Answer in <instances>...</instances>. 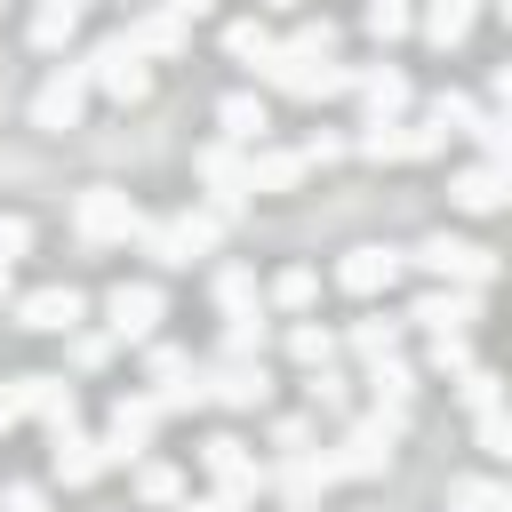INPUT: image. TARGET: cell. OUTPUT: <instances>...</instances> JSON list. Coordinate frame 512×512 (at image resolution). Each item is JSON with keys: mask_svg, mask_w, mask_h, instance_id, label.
<instances>
[{"mask_svg": "<svg viewBox=\"0 0 512 512\" xmlns=\"http://www.w3.org/2000/svg\"><path fill=\"white\" fill-rule=\"evenodd\" d=\"M304 400H312V416H336V424H344V416H352V376H344L336 360H328V368H304Z\"/></svg>", "mask_w": 512, "mask_h": 512, "instance_id": "603a6c76", "label": "cell"}, {"mask_svg": "<svg viewBox=\"0 0 512 512\" xmlns=\"http://www.w3.org/2000/svg\"><path fill=\"white\" fill-rule=\"evenodd\" d=\"M472 136H480V152H488L496 168L512 160V120H504V112H480V120H472Z\"/></svg>", "mask_w": 512, "mask_h": 512, "instance_id": "b9f144b4", "label": "cell"}, {"mask_svg": "<svg viewBox=\"0 0 512 512\" xmlns=\"http://www.w3.org/2000/svg\"><path fill=\"white\" fill-rule=\"evenodd\" d=\"M32 416H40V424H48V440H56V432H72V424H80V392H72L64 376H32Z\"/></svg>", "mask_w": 512, "mask_h": 512, "instance_id": "7402d4cb", "label": "cell"}, {"mask_svg": "<svg viewBox=\"0 0 512 512\" xmlns=\"http://www.w3.org/2000/svg\"><path fill=\"white\" fill-rule=\"evenodd\" d=\"M264 344H272V320H264V304H248V312H224V328H216V360H264Z\"/></svg>", "mask_w": 512, "mask_h": 512, "instance_id": "d6986e66", "label": "cell"}, {"mask_svg": "<svg viewBox=\"0 0 512 512\" xmlns=\"http://www.w3.org/2000/svg\"><path fill=\"white\" fill-rule=\"evenodd\" d=\"M432 368H440V376H464V368H472V328H456V336H432Z\"/></svg>", "mask_w": 512, "mask_h": 512, "instance_id": "7bdbcfd3", "label": "cell"}, {"mask_svg": "<svg viewBox=\"0 0 512 512\" xmlns=\"http://www.w3.org/2000/svg\"><path fill=\"white\" fill-rule=\"evenodd\" d=\"M80 104H88V72H80V64H56V72L32 88V128L64 136V128H80Z\"/></svg>", "mask_w": 512, "mask_h": 512, "instance_id": "9c48e42d", "label": "cell"}, {"mask_svg": "<svg viewBox=\"0 0 512 512\" xmlns=\"http://www.w3.org/2000/svg\"><path fill=\"white\" fill-rule=\"evenodd\" d=\"M472 8H480V0H424V16H416V24H424V40H432V48H456V40L472 32Z\"/></svg>", "mask_w": 512, "mask_h": 512, "instance_id": "484cf974", "label": "cell"}, {"mask_svg": "<svg viewBox=\"0 0 512 512\" xmlns=\"http://www.w3.org/2000/svg\"><path fill=\"white\" fill-rule=\"evenodd\" d=\"M408 432V408H368V416H344L336 448H320V472L328 480H376L392 464V440Z\"/></svg>", "mask_w": 512, "mask_h": 512, "instance_id": "6da1fadb", "label": "cell"}, {"mask_svg": "<svg viewBox=\"0 0 512 512\" xmlns=\"http://www.w3.org/2000/svg\"><path fill=\"white\" fill-rule=\"evenodd\" d=\"M400 272H408V256H400V248H384V240H360V248H344V264H336V288H344V296H384Z\"/></svg>", "mask_w": 512, "mask_h": 512, "instance_id": "30bf717a", "label": "cell"}, {"mask_svg": "<svg viewBox=\"0 0 512 512\" xmlns=\"http://www.w3.org/2000/svg\"><path fill=\"white\" fill-rule=\"evenodd\" d=\"M24 248H32V224L24 216H0V264H16Z\"/></svg>", "mask_w": 512, "mask_h": 512, "instance_id": "c3c4849f", "label": "cell"}, {"mask_svg": "<svg viewBox=\"0 0 512 512\" xmlns=\"http://www.w3.org/2000/svg\"><path fill=\"white\" fill-rule=\"evenodd\" d=\"M272 448H312V416H280L272 424Z\"/></svg>", "mask_w": 512, "mask_h": 512, "instance_id": "f907efd6", "label": "cell"}, {"mask_svg": "<svg viewBox=\"0 0 512 512\" xmlns=\"http://www.w3.org/2000/svg\"><path fill=\"white\" fill-rule=\"evenodd\" d=\"M408 264H416V272H432V280H448V288H488V280H496V256H488V248H472V240H456V232L416 240V248H408Z\"/></svg>", "mask_w": 512, "mask_h": 512, "instance_id": "277c9868", "label": "cell"}, {"mask_svg": "<svg viewBox=\"0 0 512 512\" xmlns=\"http://www.w3.org/2000/svg\"><path fill=\"white\" fill-rule=\"evenodd\" d=\"M80 8H88V0H80Z\"/></svg>", "mask_w": 512, "mask_h": 512, "instance_id": "9f6ffc18", "label": "cell"}, {"mask_svg": "<svg viewBox=\"0 0 512 512\" xmlns=\"http://www.w3.org/2000/svg\"><path fill=\"white\" fill-rule=\"evenodd\" d=\"M128 240H136V248H144L160 272H184V264H192V248L168 232V216H136V232H128Z\"/></svg>", "mask_w": 512, "mask_h": 512, "instance_id": "cb8c5ba5", "label": "cell"}, {"mask_svg": "<svg viewBox=\"0 0 512 512\" xmlns=\"http://www.w3.org/2000/svg\"><path fill=\"white\" fill-rule=\"evenodd\" d=\"M24 416H32V376L0 384V432H8V424H24Z\"/></svg>", "mask_w": 512, "mask_h": 512, "instance_id": "bcb514c9", "label": "cell"}, {"mask_svg": "<svg viewBox=\"0 0 512 512\" xmlns=\"http://www.w3.org/2000/svg\"><path fill=\"white\" fill-rule=\"evenodd\" d=\"M424 120H432V128H448V136H472V120H480V104H472V96H456V88H440Z\"/></svg>", "mask_w": 512, "mask_h": 512, "instance_id": "e575fe53", "label": "cell"}, {"mask_svg": "<svg viewBox=\"0 0 512 512\" xmlns=\"http://www.w3.org/2000/svg\"><path fill=\"white\" fill-rule=\"evenodd\" d=\"M104 464H112V456H104V440H88L80 424H72V432H56V480H64V488H88Z\"/></svg>", "mask_w": 512, "mask_h": 512, "instance_id": "44dd1931", "label": "cell"}, {"mask_svg": "<svg viewBox=\"0 0 512 512\" xmlns=\"http://www.w3.org/2000/svg\"><path fill=\"white\" fill-rule=\"evenodd\" d=\"M216 128H224V144H264L272 112H264V96H256V88H232V96L216 104Z\"/></svg>", "mask_w": 512, "mask_h": 512, "instance_id": "ffe728a7", "label": "cell"}, {"mask_svg": "<svg viewBox=\"0 0 512 512\" xmlns=\"http://www.w3.org/2000/svg\"><path fill=\"white\" fill-rule=\"evenodd\" d=\"M472 440H480V456H512V424H504V400L472 408Z\"/></svg>", "mask_w": 512, "mask_h": 512, "instance_id": "74e56055", "label": "cell"}, {"mask_svg": "<svg viewBox=\"0 0 512 512\" xmlns=\"http://www.w3.org/2000/svg\"><path fill=\"white\" fill-rule=\"evenodd\" d=\"M256 304V272L248 264H216V312H248Z\"/></svg>", "mask_w": 512, "mask_h": 512, "instance_id": "d590c367", "label": "cell"}, {"mask_svg": "<svg viewBox=\"0 0 512 512\" xmlns=\"http://www.w3.org/2000/svg\"><path fill=\"white\" fill-rule=\"evenodd\" d=\"M264 488H280V512H320V488H328L320 448H280V464L264 472Z\"/></svg>", "mask_w": 512, "mask_h": 512, "instance_id": "8fae6325", "label": "cell"}, {"mask_svg": "<svg viewBox=\"0 0 512 512\" xmlns=\"http://www.w3.org/2000/svg\"><path fill=\"white\" fill-rule=\"evenodd\" d=\"M408 320L432 328V336H456V328L480 320V288H448V280H440V288H424V296L408 304Z\"/></svg>", "mask_w": 512, "mask_h": 512, "instance_id": "5bb4252c", "label": "cell"}, {"mask_svg": "<svg viewBox=\"0 0 512 512\" xmlns=\"http://www.w3.org/2000/svg\"><path fill=\"white\" fill-rule=\"evenodd\" d=\"M80 72H88V88H104L112 104H144V96H152V64H144L120 32H104V40L80 56Z\"/></svg>", "mask_w": 512, "mask_h": 512, "instance_id": "3957f363", "label": "cell"}, {"mask_svg": "<svg viewBox=\"0 0 512 512\" xmlns=\"http://www.w3.org/2000/svg\"><path fill=\"white\" fill-rule=\"evenodd\" d=\"M168 232H176V240H184L192 256H208V248L224 240V216H216L208 200H192V208H176V216H168Z\"/></svg>", "mask_w": 512, "mask_h": 512, "instance_id": "83f0119b", "label": "cell"}, {"mask_svg": "<svg viewBox=\"0 0 512 512\" xmlns=\"http://www.w3.org/2000/svg\"><path fill=\"white\" fill-rule=\"evenodd\" d=\"M448 200H456L464 216H488V208H504V168H496V160H472V168H456V176H448Z\"/></svg>", "mask_w": 512, "mask_h": 512, "instance_id": "ac0fdd59", "label": "cell"}, {"mask_svg": "<svg viewBox=\"0 0 512 512\" xmlns=\"http://www.w3.org/2000/svg\"><path fill=\"white\" fill-rule=\"evenodd\" d=\"M136 496H144V504H176V496H184V472H176V464H136Z\"/></svg>", "mask_w": 512, "mask_h": 512, "instance_id": "60d3db41", "label": "cell"}, {"mask_svg": "<svg viewBox=\"0 0 512 512\" xmlns=\"http://www.w3.org/2000/svg\"><path fill=\"white\" fill-rule=\"evenodd\" d=\"M40 512H48V504H40Z\"/></svg>", "mask_w": 512, "mask_h": 512, "instance_id": "11a10c76", "label": "cell"}, {"mask_svg": "<svg viewBox=\"0 0 512 512\" xmlns=\"http://www.w3.org/2000/svg\"><path fill=\"white\" fill-rule=\"evenodd\" d=\"M176 368H192V352H176V344H152V352H144V376H152V384L176 376Z\"/></svg>", "mask_w": 512, "mask_h": 512, "instance_id": "7dc6e473", "label": "cell"}, {"mask_svg": "<svg viewBox=\"0 0 512 512\" xmlns=\"http://www.w3.org/2000/svg\"><path fill=\"white\" fill-rule=\"evenodd\" d=\"M256 8H280V16H288V8H304V0H256Z\"/></svg>", "mask_w": 512, "mask_h": 512, "instance_id": "f5cc1de1", "label": "cell"}, {"mask_svg": "<svg viewBox=\"0 0 512 512\" xmlns=\"http://www.w3.org/2000/svg\"><path fill=\"white\" fill-rule=\"evenodd\" d=\"M160 8H168V16H184V24H192V16H208V8H216V0H160Z\"/></svg>", "mask_w": 512, "mask_h": 512, "instance_id": "816d5d0a", "label": "cell"}, {"mask_svg": "<svg viewBox=\"0 0 512 512\" xmlns=\"http://www.w3.org/2000/svg\"><path fill=\"white\" fill-rule=\"evenodd\" d=\"M368 392H376V408H408L416 400V368L400 352H384V360H368Z\"/></svg>", "mask_w": 512, "mask_h": 512, "instance_id": "d4e9b609", "label": "cell"}, {"mask_svg": "<svg viewBox=\"0 0 512 512\" xmlns=\"http://www.w3.org/2000/svg\"><path fill=\"white\" fill-rule=\"evenodd\" d=\"M152 432H160V400H152V392H120L112 416H104V456L128 464V456L152 448Z\"/></svg>", "mask_w": 512, "mask_h": 512, "instance_id": "ba28073f", "label": "cell"}, {"mask_svg": "<svg viewBox=\"0 0 512 512\" xmlns=\"http://www.w3.org/2000/svg\"><path fill=\"white\" fill-rule=\"evenodd\" d=\"M312 296H320V272H312V264H288V272L272 280V304H280V312H312Z\"/></svg>", "mask_w": 512, "mask_h": 512, "instance_id": "d6a6232c", "label": "cell"}, {"mask_svg": "<svg viewBox=\"0 0 512 512\" xmlns=\"http://www.w3.org/2000/svg\"><path fill=\"white\" fill-rule=\"evenodd\" d=\"M120 40H128V48L144 56V64H152V56L168 64V56H184V48H192L184 16H168V8H144V16H128V32H120Z\"/></svg>", "mask_w": 512, "mask_h": 512, "instance_id": "2e32d148", "label": "cell"}, {"mask_svg": "<svg viewBox=\"0 0 512 512\" xmlns=\"http://www.w3.org/2000/svg\"><path fill=\"white\" fill-rule=\"evenodd\" d=\"M200 464L216 472V488H232V496H248V504L264 496V464L248 456V440H232V432H216V440L200 448Z\"/></svg>", "mask_w": 512, "mask_h": 512, "instance_id": "9a60e30c", "label": "cell"}, {"mask_svg": "<svg viewBox=\"0 0 512 512\" xmlns=\"http://www.w3.org/2000/svg\"><path fill=\"white\" fill-rule=\"evenodd\" d=\"M360 24H368L376 40H400V32L416 24V16H408V0H368V16H360Z\"/></svg>", "mask_w": 512, "mask_h": 512, "instance_id": "ee69618b", "label": "cell"}, {"mask_svg": "<svg viewBox=\"0 0 512 512\" xmlns=\"http://www.w3.org/2000/svg\"><path fill=\"white\" fill-rule=\"evenodd\" d=\"M400 328L408 320H352V352L360 360H384V352H400Z\"/></svg>", "mask_w": 512, "mask_h": 512, "instance_id": "8d00e7d4", "label": "cell"}, {"mask_svg": "<svg viewBox=\"0 0 512 512\" xmlns=\"http://www.w3.org/2000/svg\"><path fill=\"white\" fill-rule=\"evenodd\" d=\"M72 224H80L88 248H120V240L136 232V200H128L120 184H88V192L72 200Z\"/></svg>", "mask_w": 512, "mask_h": 512, "instance_id": "5b68a950", "label": "cell"}, {"mask_svg": "<svg viewBox=\"0 0 512 512\" xmlns=\"http://www.w3.org/2000/svg\"><path fill=\"white\" fill-rule=\"evenodd\" d=\"M0 296H8V264H0Z\"/></svg>", "mask_w": 512, "mask_h": 512, "instance_id": "db71d44e", "label": "cell"}, {"mask_svg": "<svg viewBox=\"0 0 512 512\" xmlns=\"http://www.w3.org/2000/svg\"><path fill=\"white\" fill-rule=\"evenodd\" d=\"M160 320H168V296H160L152 280H120V288L104 296V336H120V344H152Z\"/></svg>", "mask_w": 512, "mask_h": 512, "instance_id": "8992f818", "label": "cell"}, {"mask_svg": "<svg viewBox=\"0 0 512 512\" xmlns=\"http://www.w3.org/2000/svg\"><path fill=\"white\" fill-rule=\"evenodd\" d=\"M296 152H304V168H328V160H336V152H344V136H328V128H320V136H304V144H296Z\"/></svg>", "mask_w": 512, "mask_h": 512, "instance_id": "681fc988", "label": "cell"}, {"mask_svg": "<svg viewBox=\"0 0 512 512\" xmlns=\"http://www.w3.org/2000/svg\"><path fill=\"white\" fill-rule=\"evenodd\" d=\"M456 392H464L472 408H488V400H504V384H496V368H480V360H472V368L456 376Z\"/></svg>", "mask_w": 512, "mask_h": 512, "instance_id": "f6af8a7d", "label": "cell"}, {"mask_svg": "<svg viewBox=\"0 0 512 512\" xmlns=\"http://www.w3.org/2000/svg\"><path fill=\"white\" fill-rule=\"evenodd\" d=\"M224 48H232V56H240V64H248V72H256V64H264V56H272V32H264V24H256V16H240V24H224Z\"/></svg>", "mask_w": 512, "mask_h": 512, "instance_id": "836d02e7", "label": "cell"}, {"mask_svg": "<svg viewBox=\"0 0 512 512\" xmlns=\"http://www.w3.org/2000/svg\"><path fill=\"white\" fill-rule=\"evenodd\" d=\"M192 168H200V184H208V208L232 224V216L248 208V152L216 136V144H200V160H192Z\"/></svg>", "mask_w": 512, "mask_h": 512, "instance_id": "52a82bcc", "label": "cell"}, {"mask_svg": "<svg viewBox=\"0 0 512 512\" xmlns=\"http://www.w3.org/2000/svg\"><path fill=\"white\" fill-rule=\"evenodd\" d=\"M152 400H160V416H192V408H208V384H200V368H176L152 384Z\"/></svg>", "mask_w": 512, "mask_h": 512, "instance_id": "4dcf8cb0", "label": "cell"}, {"mask_svg": "<svg viewBox=\"0 0 512 512\" xmlns=\"http://www.w3.org/2000/svg\"><path fill=\"white\" fill-rule=\"evenodd\" d=\"M80 312H88V296H80L72 280H48V288H24V296H16V320H24V328H40V336L80 328Z\"/></svg>", "mask_w": 512, "mask_h": 512, "instance_id": "7c38bea8", "label": "cell"}, {"mask_svg": "<svg viewBox=\"0 0 512 512\" xmlns=\"http://www.w3.org/2000/svg\"><path fill=\"white\" fill-rule=\"evenodd\" d=\"M352 96L368 104V120H400L408 112V72L400 64H360L352 72Z\"/></svg>", "mask_w": 512, "mask_h": 512, "instance_id": "e0dca14e", "label": "cell"}, {"mask_svg": "<svg viewBox=\"0 0 512 512\" xmlns=\"http://www.w3.org/2000/svg\"><path fill=\"white\" fill-rule=\"evenodd\" d=\"M72 32H80V0H40V8H32V48L56 56Z\"/></svg>", "mask_w": 512, "mask_h": 512, "instance_id": "f1b7e54d", "label": "cell"}, {"mask_svg": "<svg viewBox=\"0 0 512 512\" xmlns=\"http://www.w3.org/2000/svg\"><path fill=\"white\" fill-rule=\"evenodd\" d=\"M256 80H272L280 96H296V104H320V96H352V64H328V56H296V48H280L272 40V56L256 64Z\"/></svg>", "mask_w": 512, "mask_h": 512, "instance_id": "7a4b0ae2", "label": "cell"}, {"mask_svg": "<svg viewBox=\"0 0 512 512\" xmlns=\"http://www.w3.org/2000/svg\"><path fill=\"white\" fill-rule=\"evenodd\" d=\"M288 360H296V368H328V360H336V336H328L320 320H296V328H288Z\"/></svg>", "mask_w": 512, "mask_h": 512, "instance_id": "1f68e13d", "label": "cell"}, {"mask_svg": "<svg viewBox=\"0 0 512 512\" xmlns=\"http://www.w3.org/2000/svg\"><path fill=\"white\" fill-rule=\"evenodd\" d=\"M304 152H248V192H296Z\"/></svg>", "mask_w": 512, "mask_h": 512, "instance_id": "4316f807", "label": "cell"}, {"mask_svg": "<svg viewBox=\"0 0 512 512\" xmlns=\"http://www.w3.org/2000/svg\"><path fill=\"white\" fill-rule=\"evenodd\" d=\"M336 40H344V32H336L328 16H304V24H296L280 48H296V56H336Z\"/></svg>", "mask_w": 512, "mask_h": 512, "instance_id": "ab89813d", "label": "cell"}, {"mask_svg": "<svg viewBox=\"0 0 512 512\" xmlns=\"http://www.w3.org/2000/svg\"><path fill=\"white\" fill-rule=\"evenodd\" d=\"M448 512H512V488H504V480H464V488L448 496Z\"/></svg>", "mask_w": 512, "mask_h": 512, "instance_id": "f35d334b", "label": "cell"}, {"mask_svg": "<svg viewBox=\"0 0 512 512\" xmlns=\"http://www.w3.org/2000/svg\"><path fill=\"white\" fill-rule=\"evenodd\" d=\"M200 384H208V400H216V408H264V400H272L264 360H208V368H200Z\"/></svg>", "mask_w": 512, "mask_h": 512, "instance_id": "4fadbf2b", "label": "cell"}, {"mask_svg": "<svg viewBox=\"0 0 512 512\" xmlns=\"http://www.w3.org/2000/svg\"><path fill=\"white\" fill-rule=\"evenodd\" d=\"M352 152L376 160V168H384V160H408V120H368V128L352 136Z\"/></svg>", "mask_w": 512, "mask_h": 512, "instance_id": "f546056e", "label": "cell"}]
</instances>
